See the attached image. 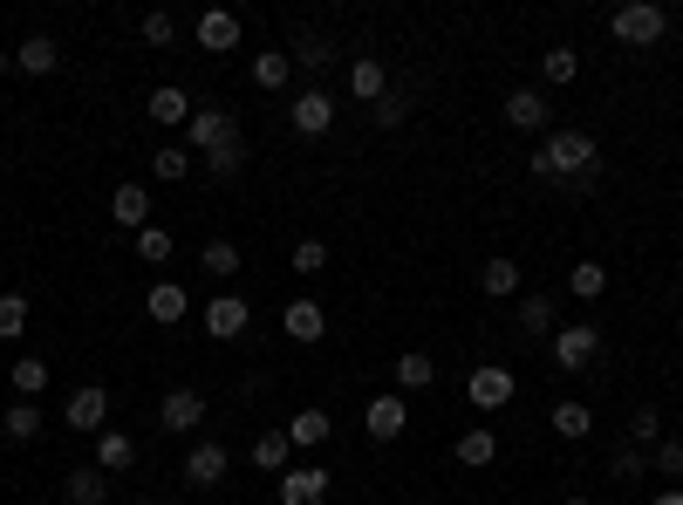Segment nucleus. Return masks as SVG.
I'll return each mask as SVG.
<instances>
[{
    "instance_id": "nucleus-1",
    "label": "nucleus",
    "mask_w": 683,
    "mask_h": 505,
    "mask_svg": "<svg viewBox=\"0 0 683 505\" xmlns=\"http://www.w3.org/2000/svg\"><path fill=\"white\" fill-rule=\"evenodd\" d=\"M588 164H595V137H588V131H553V137L540 144V158H534L540 178H581Z\"/></svg>"
},
{
    "instance_id": "nucleus-2",
    "label": "nucleus",
    "mask_w": 683,
    "mask_h": 505,
    "mask_svg": "<svg viewBox=\"0 0 683 505\" xmlns=\"http://www.w3.org/2000/svg\"><path fill=\"white\" fill-rule=\"evenodd\" d=\"M663 28H670V14L656 8V0H629V8H615V14H609V35H615V41H629V48L663 41Z\"/></svg>"
},
{
    "instance_id": "nucleus-3",
    "label": "nucleus",
    "mask_w": 683,
    "mask_h": 505,
    "mask_svg": "<svg viewBox=\"0 0 683 505\" xmlns=\"http://www.w3.org/2000/svg\"><path fill=\"white\" fill-rule=\"evenodd\" d=\"M185 137L206 150H225V144H240V123H233V110H192V123H185Z\"/></svg>"
},
{
    "instance_id": "nucleus-4",
    "label": "nucleus",
    "mask_w": 683,
    "mask_h": 505,
    "mask_svg": "<svg viewBox=\"0 0 683 505\" xmlns=\"http://www.w3.org/2000/svg\"><path fill=\"white\" fill-rule=\"evenodd\" d=\"M601 356V328H561L553 335V369H588Z\"/></svg>"
},
{
    "instance_id": "nucleus-5",
    "label": "nucleus",
    "mask_w": 683,
    "mask_h": 505,
    "mask_svg": "<svg viewBox=\"0 0 683 505\" xmlns=\"http://www.w3.org/2000/svg\"><path fill=\"white\" fill-rule=\"evenodd\" d=\"M328 123H336V96L328 89H301L294 96V131L301 137H328Z\"/></svg>"
},
{
    "instance_id": "nucleus-6",
    "label": "nucleus",
    "mask_w": 683,
    "mask_h": 505,
    "mask_svg": "<svg viewBox=\"0 0 683 505\" xmlns=\"http://www.w3.org/2000/svg\"><path fill=\"white\" fill-rule=\"evenodd\" d=\"M363 423H369L376 444H397L403 431H411V410H403V396H376L369 410H363Z\"/></svg>"
},
{
    "instance_id": "nucleus-7",
    "label": "nucleus",
    "mask_w": 683,
    "mask_h": 505,
    "mask_svg": "<svg viewBox=\"0 0 683 505\" xmlns=\"http://www.w3.org/2000/svg\"><path fill=\"white\" fill-rule=\"evenodd\" d=\"M513 369H499V362H486V369H472V403H478V410H499V403H513Z\"/></svg>"
},
{
    "instance_id": "nucleus-8",
    "label": "nucleus",
    "mask_w": 683,
    "mask_h": 505,
    "mask_svg": "<svg viewBox=\"0 0 683 505\" xmlns=\"http://www.w3.org/2000/svg\"><path fill=\"white\" fill-rule=\"evenodd\" d=\"M198 48H212V56L240 48V14L233 8H206V14H198Z\"/></svg>"
},
{
    "instance_id": "nucleus-9",
    "label": "nucleus",
    "mask_w": 683,
    "mask_h": 505,
    "mask_svg": "<svg viewBox=\"0 0 683 505\" xmlns=\"http://www.w3.org/2000/svg\"><path fill=\"white\" fill-rule=\"evenodd\" d=\"M103 410H110V390L103 383H83L69 396V431H103Z\"/></svg>"
},
{
    "instance_id": "nucleus-10",
    "label": "nucleus",
    "mask_w": 683,
    "mask_h": 505,
    "mask_svg": "<svg viewBox=\"0 0 683 505\" xmlns=\"http://www.w3.org/2000/svg\"><path fill=\"white\" fill-rule=\"evenodd\" d=\"M206 335H219V342L246 335V300H240V294H219L212 308H206Z\"/></svg>"
},
{
    "instance_id": "nucleus-11",
    "label": "nucleus",
    "mask_w": 683,
    "mask_h": 505,
    "mask_svg": "<svg viewBox=\"0 0 683 505\" xmlns=\"http://www.w3.org/2000/svg\"><path fill=\"white\" fill-rule=\"evenodd\" d=\"M158 417H164V431H198V417H206V396H198V390H171Z\"/></svg>"
},
{
    "instance_id": "nucleus-12",
    "label": "nucleus",
    "mask_w": 683,
    "mask_h": 505,
    "mask_svg": "<svg viewBox=\"0 0 683 505\" xmlns=\"http://www.w3.org/2000/svg\"><path fill=\"white\" fill-rule=\"evenodd\" d=\"M505 123H513V131H540L547 123V96L540 89H513L505 96Z\"/></svg>"
},
{
    "instance_id": "nucleus-13",
    "label": "nucleus",
    "mask_w": 683,
    "mask_h": 505,
    "mask_svg": "<svg viewBox=\"0 0 683 505\" xmlns=\"http://www.w3.org/2000/svg\"><path fill=\"white\" fill-rule=\"evenodd\" d=\"M110 212H117L123 225H137V233H144V219H150V192H144L137 178H123V185L110 192Z\"/></svg>"
},
{
    "instance_id": "nucleus-14",
    "label": "nucleus",
    "mask_w": 683,
    "mask_h": 505,
    "mask_svg": "<svg viewBox=\"0 0 683 505\" xmlns=\"http://www.w3.org/2000/svg\"><path fill=\"white\" fill-rule=\"evenodd\" d=\"M349 89H356L363 103H383V96H390V69L376 62V56H363L356 69H349Z\"/></svg>"
},
{
    "instance_id": "nucleus-15",
    "label": "nucleus",
    "mask_w": 683,
    "mask_h": 505,
    "mask_svg": "<svg viewBox=\"0 0 683 505\" xmlns=\"http://www.w3.org/2000/svg\"><path fill=\"white\" fill-rule=\"evenodd\" d=\"M144 116H150V123H171V131H179V123H192V96H185V89H150Z\"/></svg>"
},
{
    "instance_id": "nucleus-16",
    "label": "nucleus",
    "mask_w": 683,
    "mask_h": 505,
    "mask_svg": "<svg viewBox=\"0 0 683 505\" xmlns=\"http://www.w3.org/2000/svg\"><path fill=\"white\" fill-rule=\"evenodd\" d=\"M144 308H150V321H185V308H192V294L179 287V281H158L144 294Z\"/></svg>"
},
{
    "instance_id": "nucleus-17",
    "label": "nucleus",
    "mask_w": 683,
    "mask_h": 505,
    "mask_svg": "<svg viewBox=\"0 0 683 505\" xmlns=\"http://www.w3.org/2000/svg\"><path fill=\"white\" fill-rule=\"evenodd\" d=\"M328 498V471H288L281 478V505H321Z\"/></svg>"
},
{
    "instance_id": "nucleus-18",
    "label": "nucleus",
    "mask_w": 683,
    "mask_h": 505,
    "mask_svg": "<svg viewBox=\"0 0 683 505\" xmlns=\"http://www.w3.org/2000/svg\"><path fill=\"white\" fill-rule=\"evenodd\" d=\"M185 478H192L198 492H212L219 478H225V451H219V444H198L192 458H185Z\"/></svg>"
},
{
    "instance_id": "nucleus-19",
    "label": "nucleus",
    "mask_w": 683,
    "mask_h": 505,
    "mask_svg": "<svg viewBox=\"0 0 683 505\" xmlns=\"http://www.w3.org/2000/svg\"><path fill=\"white\" fill-rule=\"evenodd\" d=\"M328 431H336V423H328V410H301V417L288 423V444H294V451H321Z\"/></svg>"
},
{
    "instance_id": "nucleus-20",
    "label": "nucleus",
    "mask_w": 683,
    "mask_h": 505,
    "mask_svg": "<svg viewBox=\"0 0 683 505\" xmlns=\"http://www.w3.org/2000/svg\"><path fill=\"white\" fill-rule=\"evenodd\" d=\"M281 328H288V335H294L301 348H308V342H321V335H328V321H321V308H315V300H294V308H288V321H281Z\"/></svg>"
},
{
    "instance_id": "nucleus-21",
    "label": "nucleus",
    "mask_w": 683,
    "mask_h": 505,
    "mask_svg": "<svg viewBox=\"0 0 683 505\" xmlns=\"http://www.w3.org/2000/svg\"><path fill=\"white\" fill-rule=\"evenodd\" d=\"M14 62H21V69H28V75H48V69H56V62H62V48H56V41H48V35H35V41H21V48H14Z\"/></svg>"
},
{
    "instance_id": "nucleus-22",
    "label": "nucleus",
    "mask_w": 683,
    "mask_h": 505,
    "mask_svg": "<svg viewBox=\"0 0 683 505\" xmlns=\"http://www.w3.org/2000/svg\"><path fill=\"white\" fill-rule=\"evenodd\" d=\"M131 458H137V444L123 438V431H103V438H96V471H123Z\"/></svg>"
},
{
    "instance_id": "nucleus-23",
    "label": "nucleus",
    "mask_w": 683,
    "mask_h": 505,
    "mask_svg": "<svg viewBox=\"0 0 683 505\" xmlns=\"http://www.w3.org/2000/svg\"><path fill=\"white\" fill-rule=\"evenodd\" d=\"M492 458H499V438H492V431H465V438H459V465L486 471Z\"/></svg>"
},
{
    "instance_id": "nucleus-24",
    "label": "nucleus",
    "mask_w": 683,
    "mask_h": 505,
    "mask_svg": "<svg viewBox=\"0 0 683 505\" xmlns=\"http://www.w3.org/2000/svg\"><path fill=\"white\" fill-rule=\"evenodd\" d=\"M288 69H294L288 48H273V56H253V83H260V89H288Z\"/></svg>"
},
{
    "instance_id": "nucleus-25",
    "label": "nucleus",
    "mask_w": 683,
    "mask_h": 505,
    "mask_svg": "<svg viewBox=\"0 0 683 505\" xmlns=\"http://www.w3.org/2000/svg\"><path fill=\"white\" fill-rule=\"evenodd\" d=\"M568 287H574L581 300H601V294H609V267H601V260H581V267L568 273Z\"/></svg>"
},
{
    "instance_id": "nucleus-26",
    "label": "nucleus",
    "mask_w": 683,
    "mask_h": 505,
    "mask_svg": "<svg viewBox=\"0 0 683 505\" xmlns=\"http://www.w3.org/2000/svg\"><path fill=\"white\" fill-rule=\"evenodd\" d=\"M69 505H103L110 498V485H103V471H69Z\"/></svg>"
},
{
    "instance_id": "nucleus-27",
    "label": "nucleus",
    "mask_w": 683,
    "mask_h": 505,
    "mask_svg": "<svg viewBox=\"0 0 683 505\" xmlns=\"http://www.w3.org/2000/svg\"><path fill=\"white\" fill-rule=\"evenodd\" d=\"M478 287H486L492 300H505V294H520V267H513V260H486V273H478Z\"/></svg>"
},
{
    "instance_id": "nucleus-28",
    "label": "nucleus",
    "mask_w": 683,
    "mask_h": 505,
    "mask_svg": "<svg viewBox=\"0 0 683 505\" xmlns=\"http://www.w3.org/2000/svg\"><path fill=\"white\" fill-rule=\"evenodd\" d=\"M431 375H438L431 356H424V348H411V356L397 362V390H431Z\"/></svg>"
},
{
    "instance_id": "nucleus-29",
    "label": "nucleus",
    "mask_w": 683,
    "mask_h": 505,
    "mask_svg": "<svg viewBox=\"0 0 683 505\" xmlns=\"http://www.w3.org/2000/svg\"><path fill=\"white\" fill-rule=\"evenodd\" d=\"M288 431H267V438H253V465H260V471H281L288 465Z\"/></svg>"
},
{
    "instance_id": "nucleus-30",
    "label": "nucleus",
    "mask_w": 683,
    "mask_h": 505,
    "mask_svg": "<svg viewBox=\"0 0 683 505\" xmlns=\"http://www.w3.org/2000/svg\"><path fill=\"white\" fill-rule=\"evenodd\" d=\"M553 431H561V438H588L595 431L588 403H553Z\"/></svg>"
},
{
    "instance_id": "nucleus-31",
    "label": "nucleus",
    "mask_w": 683,
    "mask_h": 505,
    "mask_svg": "<svg viewBox=\"0 0 683 505\" xmlns=\"http://www.w3.org/2000/svg\"><path fill=\"white\" fill-rule=\"evenodd\" d=\"M8 438H14V444H28V438H41V410H35V403H28V396H21V403H14V410H8Z\"/></svg>"
},
{
    "instance_id": "nucleus-32",
    "label": "nucleus",
    "mask_w": 683,
    "mask_h": 505,
    "mask_svg": "<svg viewBox=\"0 0 683 505\" xmlns=\"http://www.w3.org/2000/svg\"><path fill=\"white\" fill-rule=\"evenodd\" d=\"M14 335H28V300L0 294V342H14Z\"/></svg>"
},
{
    "instance_id": "nucleus-33",
    "label": "nucleus",
    "mask_w": 683,
    "mask_h": 505,
    "mask_svg": "<svg viewBox=\"0 0 683 505\" xmlns=\"http://www.w3.org/2000/svg\"><path fill=\"white\" fill-rule=\"evenodd\" d=\"M520 328H526V335H547V328H553V300L547 294H526L520 300Z\"/></svg>"
},
{
    "instance_id": "nucleus-34",
    "label": "nucleus",
    "mask_w": 683,
    "mask_h": 505,
    "mask_svg": "<svg viewBox=\"0 0 683 505\" xmlns=\"http://www.w3.org/2000/svg\"><path fill=\"white\" fill-rule=\"evenodd\" d=\"M574 69H581V56H574L568 41H561V48H547V62H540V75H547V83H574Z\"/></svg>"
},
{
    "instance_id": "nucleus-35",
    "label": "nucleus",
    "mask_w": 683,
    "mask_h": 505,
    "mask_svg": "<svg viewBox=\"0 0 683 505\" xmlns=\"http://www.w3.org/2000/svg\"><path fill=\"white\" fill-rule=\"evenodd\" d=\"M185 171H192V158H185L179 144H171V150H158V158H150V178H164V185H179Z\"/></svg>"
},
{
    "instance_id": "nucleus-36",
    "label": "nucleus",
    "mask_w": 683,
    "mask_h": 505,
    "mask_svg": "<svg viewBox=\"0 0 683 505\" xmlns=\"http://www.w3.org/2000/svg\"><path fill=\"white\" fill-rule=\"evenodd\" d=\"M14 390L35 403V396L48 390V362H35V356H28V362H14Z\"/></svg>"
},
{
    "instance_id": "nucleus-37",
    "label": "nucleus",
    "mask_w": 683,
    "mask_h": 505,
    "mask_svg": "<svg viewBox=\"0 0 683 505\" xmlns=\"http://www.w3.org/2000/svg\"><path fill=\"white\" fill-rule=\"evenodd\" d=\"M137 260H150V267L171 260V233H164V225H144V233H137Z\"/></svg>"
},
{
    "instance_id": "nucleus-38",
    "label": "nucleus",
    "mask_w": 683,
    "mask_h": 505,
    "mask_svg": "<svg viewBox=\"0 0 683 505\" xmlns=\"http://www.w3.org/2000/svg\"><path fill=\"white\" fill-rule=\"evenodd\" d=\"M206 273H219V281H225V273H240V246L233 239H212L206 246Z\"/></svg>"
},
{
    "instance_id": "nucleus-39",
    "label": "nucleus",
    "mask_w": 683,
    "mask_h": 505,
    "mask_svg": "<svg viewBox=\"0 0 683 505\" xmlns=\"http://www.w3.org/2000/svg\"><path fill=\"white\" fill-rule=\"evenodd\" d=\"M294 62H301V69H328V62H336V48H328L321 35H308V41L294 48Z\"/></svg>"
},
{
    "instance_id": "nucleus-40",
    "label": "nucleus",
    "mask_w": 683,
    "mask_h": 505,
    "mask_svg": "<svg viewBox=\"0 0 683 505\" xmlns=\"http://www.w3.org/2000/svg\"><path fill=\"white\" fill-rule=\"evenodd\" d=\"M321 267H328V246L321 239H301L294 246V273H321Z\"/></svg>"
},
{
    "instance_id": "nucleus-41",
    "label": "nucleus",
    "mask_w": 683,
    "mask_h": 505,
    "mask_svg": "<svg viewBox=\"0 0 683 505\" xmlns=\"http://www.w3.org/2000/svg\"><path fill=\"white\" fill-rule=\"evenodd\" d=\"M212 171H219V178H240V164H246V150L240 144H225V150H212V158H206Z\"/></svg>"
},
{
    "instance_id": "nucleus-42",
    "label": "nucleus",
    "mask_w": 683,
    "mask_h": 505,
    "mask_svg": "<svg viewBox=\"0 0 683 505\" xmlns=\"http://www.w3.org/2000/svg\"><path fill=\"white\" fill-rule=\"evenodd\" d=\"M171 35H179V28H171V14H144V41L150 48H171Z\"/></svg>"
},
{
    "instance_id": "nucleus-43",
    "label": "nucleus",
    "mask_w": 683,
    "mask_h": 505,
    "mask_svg": "<svg viewBox=\"0 0 683 505\" xmlns=\"http://www.w3.org/2000/svg\"><path fill=\"white\" fill-rule=\"evenodd\" d=\"M656 465H663L670 478H683V438H663V444H656Z\"/></svg>"
},
{
    "instance_id": "nucleus-44",
    "label": "nucleus",
    "mask_w": 683,
    "mask_h": 505,
    "mask_svg": "<svg viewBox=\"0 0 683 505\" xmlns=\"http://www.w3.org/2000/svg\"><path fill=\"white\" fill-rule=\"evenodd\" d=\"M376 123H383V131H397V123H403V96H383V103H376Z\"/></svg>"
},
{
    "instance_id": "nucleus-45",
    "label": "nucleus",
    "mask_w": 683,
    "mask_h": 505,
    "mask_svg": "<svg viewBox=\"0 0 683 505\" xmlns=\"http://www.w3.org/2000/svg\"><path fill=\"white\" fill-rule=\"evenodd\" d=\"M629 431H636V438H663V417H656V410H636V423H629Z\"/></svg>"
},
{
    "instance_id": "nucleus-46",
    "label": "nucleus",
    "mask_w": 683,
    "mask_h": 505,
    "mask_svg": "<svg viewBox=\"0 0 683 505\" xmlns=\"http://www.w3.org/2000/svg\"><path fill=\"white\" fill-rule=\"evenodd\" d=\"M615 478H643V451H615Z\"/></svg>"
},
{
    "instance_id": "nucleus-47",
    "label": "nucleus",
    "mask_w": 683,
    "mask_h": 505,
    "mask_svg": "<svg viewBox=\"0 0 683 505\" xmlns=\"http://www.w3.org/2000/svg\"><path fill=\"white\" fill-rule=\"evenodd\" d=\"M649 505H683V492H656V498H649Z\"/></svg>"
},
{
    "instance_id": "nucleus-48",
    "label": "nucleus",
    "mask_w": 683,
    "mask_h": 505,
    "mask_svg": "<svg viewBox=\"0 0 683 505\" xmlns=\"http://www.w3.org/2000/svg\"><path fill=\"white\" fill-rule=\"evenodd\" d=\"M561 505H595V498H561Z\"/></svg>"
},
{
    "instance_id": "nucleus-49",
    "label": "nucleus",
    "mask_w": 683,
    "mask_h": 505,
    "mask_svg": "<svg viewBox=\"0 0 683 505\" xmlns=\"http://www.w3.org/2000/svg\"><path fill=\"white\" fill-rule=\"evenodd\" d=\"M8 62H14V56H8V48H0V69H8Z\"/></svg>"
},
{
    "instance_id": "nucleus-50",
    "label": "nucleus",
    "mask_w": 683,
    "mask_h": 505,
    "mask_svg": "<svg viewBox=\"0 0 683 505\" xmlns=\"http://www.w3.org/2000/svg\"><path fill=\"white\" fill-rule=\"evenodd\" d=\"M137 505H158V498H137Z\"/></svg>"
}]
</instances>
